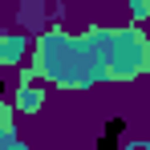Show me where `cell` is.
Masks as SVG:
<instances>
[{
	"label": "cell",
	"mask_w": 150,
	"mask_h": 150,
	"mask_svg": "<svg viewBox=\"0 0 150 150\" xmlns=\"http://www.w3.org/2000/svg\"><path fill=\"white\" fill-rule=\"evenodd\" d=\"M28 69L61 89H89L101 81H134L150 73V37L138 25L130 28H85L61 33L49 28L33 41Z\"/></svg>",
	"instance_id": "cell-1"
},
{
	"label": "cell",
	"mask_w": 150,
	"mask_h": 150,
	"mask_svg": "<svg viewBox=\"0 0 150 150\" xmlns=\"http://www.w3.org/2000/svg\"><path fill=\"white\" fill-rule=\"evenodd\" d=\"M28 53V41L21 33H0V65H16Z\"/></svg>",
	"instance_id": "cell-3"
},
{
	"label": "cell",
	"mask_w": 150,
	"mask_h": 150,
	"mask_svg": "<svg viewBox=\"0 0 150 150\" xmlns=\"http://www.w3.org/2000/svg\"><path fill=\"white\" fill-rule=\"evenodd\" d=\"M126 4H130V16H134V25H142V21L150 16V0H126Z\"/></svg>",
	"instance_id": "cell-4"
},
{
	"label": "cell",
	"mask_w": 150,
	"mask_h": 150,
	"mask_svg": "<svg viewBox=\"0 0 150 150\" xmlns=\"http://www.w3.org/2000/svg\"><path fill=\"white\" fill-rule=\"evenodd\" d=\"M37 81H41V77L28 69V73H21V85H16V110H21V114H28V118L45 105V89H41Z\"/></svg>",
	"instance_id": "cell-2"
}]
</instances>
